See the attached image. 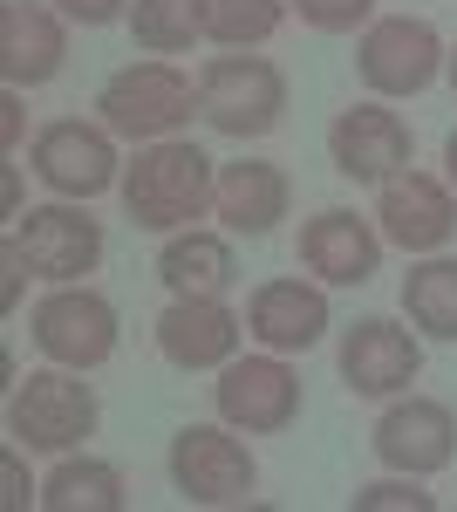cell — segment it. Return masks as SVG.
<instances>
[{
    "mask_svg": "<svg viewBox=\"0 0 457 512\" xmlns=\"http://www.w3.org/2000/svg\"><path fill=\"white\" fill-rule=\"evenodd\" d=\"M212 192H219V164L205 158V144L191 137H157V144H137V158L123 164V212L137 233H185L212 212Z\"/></svg>",
    "mask_w": 457,
    "mask_h": 512,
    "instance_id": "1",
    "label": "cell"
},
{
    "mask_svg": "<svg viewBox=\"0 0 457 512\" xmlns=\"http://www.w3.org/2000/svg\"><path fill=\"white\" fill-rule=\"evenodd\" d=\"M96 424H103V403L82 383V369L48 362V369L14 376V390H7V437H14L21 451L69 458V451H82V444L96 437Z\"/></svg>",
    "mask_w": 457,
    "mask_h": 512,
    "instance_id": "2",
    "label": "cell"
},
{
    "mask_svg": "<svg viewBox=\"0 0 457 512\" xmlns=\"http://www.w3.org/2000/svg\"><path fill=\"white\" fill-rule=\"evenodd\" d=\"M198 117L212 123L219 137H239V144L280 130V117H287V76H280V62L253 55V48L212 55L198 69Z\"/></svg>",
    "mask_w": 457,
    "mask_h": 512,
    "instance_id": "3",
    "label": "cell"
},
{
    "mask_svg": "<svg viewBox=\"0 0 457 512\" xmlns=\"http://www.w3.org/2000/svg\"><path fill=\"white\" fill-rule=\"evenodd\" d=\"M96 117L110 123L123 144H157V137H178L198 117V82L171 62H123L103 89H96Z\"/></svg>",
    "mask_w": 457,
    "mask_h": 512,
    "instance_id": "4",
    "label": "cell"
},
{
    "mask_svg": "<svg viewBox=\"0 0 457 512\" xmlns=\"http://www.w3.org/2000/svg\"><path fill=\"white\" fill-rule=\"evenodd\" d=\"M451 69V48L444 35L423 21V14H376L362 41H355V76L369 96L396 103V96H423L430 82Z\"/></svg>",
    "mask_w": 457,
    "mask_h": 512,
    "instance_id": "5",
    "label": "cell"
},
{
    "mask_svg": "<svg viewBox=\"0 0 457 512\" xmlns=\"http://www.w3.org/2000/svg\"><path fill=\"white\" fill-rule=\"evenodd\" d=\"M28 328H35V349L48 355V362H62V369H103L116 355V342H123V315H116V301L103 294V287H89V280H69V287H55V294H41L35 315H28Z\"/></svg>",
    "mask_w": 457,
    "mask_h": 512,
    "instance_id": "6",
    "label": "cell"
},
{
    "mask_svg": "<svg viewBox=\"0 0 457 512\" xmlns=\"http://www.w3.org/2000/svg\"><path fill=\"white\" fill-rule=\"evenodd\" d=\"M164 472L185 506H246L260 485V465L232 424H185L164 451Z\"/></svg>",
    "mask_w": 457,
    "mask_h": 512,
    "instance_id": "7",
    "label": "cell"
},
{
    "mask_svg": "<svg viewBox=\"0 0 457 512\" xmlns=\"http://www.w3.org/2000/svg\"><path fill=\"white\" fill-rule=\"evenodd\" d=\"M301 376L287 369V355H232L226 369H219V383H212V410H219V424H232L239 437H280L301 424Z\"/></svg>",
    "mask_w": 457,
    "mask_h": 512,
    "instance_id": "8",
    "label": "cell"
},
{
    "mask_svg": "<svg viewBox=\"0 0 457 512\" xmlns=\"http://www.w3.org/2000/svg\"><path fill=\"white\" fill-rule=\"evenodd\" d=\"M28 164H35V178L48 185L55 198H103L123 185V158H116V130L103 117L82 123V117H55L35 130V144H28Z\"/></svg>",
    "mask_w": 457,
    "mask_h": 512,
    "instance_id": "9",
    "label": "cell"
},
{
    "mask_svg": "<svg viewBox=\"0 0 457 512\" xmlns=\"http://www.w3.org/2000/svg\"><path fill=\"white\" fill-rule=\"evenodd\" d=\"M14 246L28 253V267H35L48 287H69V280H89L103 267V219H89V205L82 198H55V205H28L14 226Z\"/></svg>",
    "mask_w": 457,
    "mask_h": 512,
    "instance_id": "10",
    "label": "cell"
},
{
    "mask_svg": "<svg viewBox=\"0 0 457 512\" xmlns=\"http://www.w3.org/2000/svg\"><path fill=\"white\" fill-rule=\"evenodd\" d=\"M369 451H376L382 472H403V478H437L451 472L457 458V417L451 403H437V396H389V410L376 417V431H369Z\"/></svg>",
    "mask_w": 457,
    "mask_h": 512,
    "instance_id": "11",
    "label": "cell"
},
{
    "mask_svg": "<svg viewBox=\"0 0 457 512\" xmlns=\"http://www.w3.org/2000/svg\"><path fill=\"white\" fill-rule=\"evenodd\" d=\"M376 226L389 246H403L410 260L423 253H444L457 239V192L451 178H430V171H396L376 185Z\"/></svg>",
    "mask_w": 457,
    "mask_h": 512,
    "instance_id": "12",
    "label": "cell"
},
{
    "mask_svg": "<svg viewBox=\"0 0 457 512\" xmlns=\"http://www.w3.org/2000/svg\"><path fill=\"white\" fill-rule=\"evenodd\" d=\"M335 369H342V383L355 396L389 403V396H403L423 376V335L403 328V321H389V315H362L355 328H342Z\"/></svg>",
    "mask_w": 457,
    "mask_h": 512,
    "instance_id": "13",
    "label": "cell"
},
{
    "mask_svg": "<svg viewBox=\"0 0 457 512\" xmlns=\"http://www.w3.org/2000/svg\"><path fill=\"white\" fill-rule=\"evenodd\" d=\"M382 226H369L362 212H348V205H321L314 219H301V239H294V253H301V267L321 287H369L382 267Z\"/></svg>",
    "mask_w": 457,
    "mask_h": 512,
    "instance_id": "14",
    "label": "cell"
},
{
    "mask_svg": "<svg viewBox=\"0 0 457 512\" xmlns=\"http://www.w3.org/2000/svg\"><path fill=\"white\" fill-rule=\"evenodd\" d=\"M328 328H335V308H328V287H314V280H260L253 294H246V335L273 355H307L328 342Z\"/></svg>",
    "mask_w": 457,
    "mask_h": 512,
    "instance_id": "15",
    "label": "cell"
},
{
    "mask_svg": "<svg viewBox=\"0 0 457 512\" xmlns=\"http://www.w3.org/2000/svg\"><path fill=\"white\" fill-rule=\"evenodd\" d=\"M417 151V137H410V123L396 117V110H382L376 103H348L342 117L328 123V164L342 171L348 185H382V178H396L403 164Z\"/></svg>",
    "mask_w": 457,
    "mask_h": 512,
    "instance_id": "16",
    "label": "cell"
},
{
    "mask_svg": "<svg viewBox=\"0 0 457 512\" xmlns=\"http://www.w3.org/2000/svg\"><path fill=\"white\" fill-rule=\"evenodd\" d=\"M239 335H246V315H232L226 294H178L164 315H157V355L171 369H226L239 355Z\"/></svg>",
    "mask_w": 457,
    "mask_h": 512,
    "instance_id": "17",
    "label": "cell"
},
{
    "mask_svg": "<svg viewBox=\"0 0 457 512\" xmlns=\"http://www.w3.org/2000/svg\"><path fill=\"white\" fill-rule=\"evenodd\" d=\"M69 14L41 0H0V76L7 89H41L69 62Z\"/></svg>",
    "mask_w": 457,
    "mask_h": 512,
    "instance_id": "18",
    "label": "cell"
},
{
    "mask_svg": "<svg viewBox=\"0 0 457 512\" xmlns=\"http://www.w3.org/2000/svg\"><path fill=\"white\" fill-rule=\"evenodd\" d=\"M294 205V185L287 171L267 158H239V164H219V192H212V212L232 239H267Z\"/></svg>",
    "mask_w": 457,
    "mask_h": 512,
    "instance_id": "19",
    "label": "cell"
},
{
    "mask_svg": "<svg viewBox=\"0 0 457 512\" xmlns=\"http://www.w3.org/2000/svg\"><path fill=\"white\" fill-rule=\"evenodd\" d=\"M157 280L178 294H226L239 280V253H232V233H205V226H185V233L164 239L157 253Z\"/></svg>",
    "mask_w": 457,
    "mask_h": 512,
    "instance_id": "20",
    "label": "cell"
},
{
    "mask_svg": "<svg viewBox=\"0 0 457 512\" xmlns=\"http://www.w3.org/2000/svg\"><path fill=\"white\" fill-rule=\"evenodd\" d=\"M403 315L423 342H457V253H423L403 274Z\"/></svg>",
    "mask_w": 457,
    "mask_h": 512,
    "instance_id": "21",
    "label": "cell"
},
{
    "mask_svg": "<svg viewBox=\"0 0 457 512\" xmlns=\"http://www.w3.org/2000/svg\"><path fill=\"white\" fill-rule=\"evenodd\" d=\"M41 512H123V472L110 458H89V451H69L55 472L41 478Z\"/></svg>",
    "mask_w": 457,
    "mask_h": 512,
    "instance_id": "22",
    "label": "cell"
},
{
    "mask_svg": "<svg viewBox=\"0 0 457 512\" xmlns=\"http://www.w3.org/2000/svg\"><path fill=\"white\" fill-rule=\"evenodd\" d=\"M130 41L144 55H185L205 41V0H130Z\"/></svg>",
    "mask_w": 457,
    "mask_h": 512,
    "instance_id": "23",
    "label": "cell"
},
{
    "mask_svg": "<svg viewBox=\"0 0 457 512\" xmlns=\"http://www.w3.org/2000/svg\"><path fill=\"white\" fill-rule=\"evenodd\" d=\"M287 21V0H205V41L219 48H267Z\"/></svg>",
    "mask_w": 457,
    "mask_h": 512,
    "instance_id": "24",
    "label": "cell"
},
{
    "mask_svg": "<svg viewBox=\"0 0 457 512\" xmlns=\"http://www.w3.org/2000/svg\"><path fill=\"white\" fill-rule=\"evenodd\" d=\"M287 7L301 14V28H314V35H355V28L376 21V0H287Z\"/></svg>",
    "mask_w": 457,
    "mask_h": 512,
    "instance_id": "25",
    "label": "cell"
},
{
    "mask_svg": "<svg viewBox=\"0 0 457 512\" xmlns=\"http://www.w3.org/2000/svg\"><path fill=\"white\" fill-rule=\"evenodd\" d=\"M382 506H389V512H403V506H410V512H430L437 499H430V492H417V478L396 472V478H376V485H362V492H355V512H382Z\"/></svg>",
    "mask_w": 457,
    "mask_h": 512,
    "instance_id": "26",
    "label": "cell"
},
{
    "mask_svg": "<svg viewBox=\"0 0 457 512\" xmlns=\"http://www.w3.org/2000/svg\"><path fill=\"white\" fill-rule=\"evenodd\" d=\"M28 274H35L28 253L14 246V233H7V239H0V308H7V315L21 308V280H28Z\"/></svg>",
    "mask_w": 457,
    "mask_h": 512,
    "instance_id": "27",
    "label": "cell"
},
{
    "mask_svg": "<svg viewBox=\"0 0 457 512\" xmlns=\"http://www.w3.org/2000/svg\"><path fill=\"white\" fill-rule=\"evenodd\" d=\"M48 7H62L76 28H110V21H130V0H48Z\"/></svg>",
    "mask_w": 457,
    "mask_h": 512,
    "instance_id": "28",
    "label": "cell"
},
{
    "mask_svg": "<svg viewBox=\"0 0 457 512\" xmlns=\"http://www.w3.org/2000/svg\"><path fill=\"white\" fill-rule=\"evenodd\" d=\"M0 472H7V506H14V512L28 506V492H41V485H28V478H21V444H7V458H0Z\"/></svg>",
    "mask_w": 457,
    "mask_h": 512,
    "instance_id": "29",
    "label": "cell"
},
{
    "mask_svg": "<svg viewBox=\"0 0 457 512\" xmlns=\"http://www.w3.org/2000/svg\"><path fill=\"white\" fill-rule=\"evenodd\" d=\"M0 151H21V89L0 96Z\"/></svg>",
    "mask_w": 457,
    "mask_h": 512,
    "instance_id": "30",
    "label": "cell"
},
{
    "mask_svg": "<svg viewBox=\"0 0 457 512\" xmlns=\"http://www.w3.org/2000/svg\"><path fill=\"white\" fill-rule=\"evenodd\" d=\"M444 178H451V192H457V130L444 137Z\"/></svg>",
    "mask_w": 457,
    "mask_h": 512,
    "instance_id": "31",
    "label": "cell"
},
{
    "mask_svg": "<svg viewBox=\"0 0 457 512\" xmlns=\"http://www.w3.org/2000/svg\"><path fill=\"white\" fill-rule=\"evenodd\" d=\"M444 76H451V89H457V41H451V69H444Z\"/></svg>",
    "mask_w": 457,
    "mask_h": 512,
    "instance_id": "32",
    "label": "cell"
}]
</instances>
